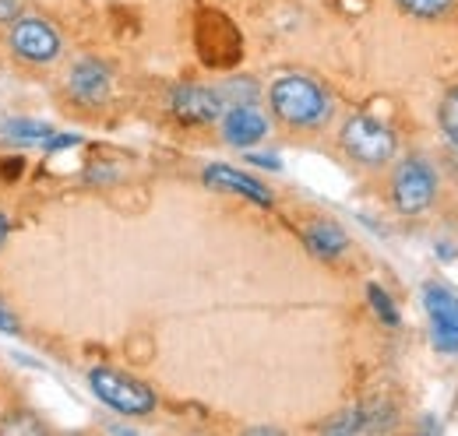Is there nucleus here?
<instances>
[{
    "mask_svg": "<svg viewBox=\"0 0 458 436\" xmlns=\"http://www.w3.org/2000/svg\"><path fill=\"white\" fill-rule=\"evenodd\" d=\"M272 109L279 120H286L293 127H314L328 116V96L310 81V78H300V74H289L279 78L268 92Z\"/></svg>",
    "mask_w": 458,
    "mask_h": 436,
    "instance_id": "1",
    "label": "nucleus"
},
{
    "mask_svg": "<svg viewBox=\"0 0 458 436\" xmlns=\"http://www.w3.org/2000/svg\"><path fill=\"white\" fill-rule=\"evenodd\" d=\"M343 148L360 165H385L395 155V134L374 116H349L343 127Z\"/></svg>",
    "mask_w": 458,
    "mask_h": 436,
    "instance_id": "2",
    "label": "nucleus"
},
{
    "mask_svg": "<svg viewBox=\"0 0 458 436\" xmlns=\"http://www.w3.org/2000/svg\"><path fill=\"white\" fill-rule=\"evenodd\" d=\"M89 383L99 401H106L120 415H148L156 408V394L134 377H123L116 370H92Z\"/></svg>",
    "mask_w": 458,
    "mask_h": 436,
    "instance_id": "3",
    "label": "nucleus"
},
{
    "mask_svg": "<svg viewBox=\"0 0 458 436\" xmlns=\"http://www.w3.org/2000/svg\"><path fill=\"white\" fill-rule=\"evenodd\" d=\"M434 190H437L434 169L423 163V159H405V163H399V169H395V205H399L405 215L423 212L434 201Z\"/></svg>",
    "mask_w": 458,
    "mask_h": 436,
    "instance_id": "4",
    "label": "nucleus"
},
{
    "mask_svg": "<svg viewBox=\"0 0 458 436\" xmlns=\"http://www.w3.org/2000/svg\"><path fill=\"white\" fill-rule=\"evenodd\" d=\"M11 50L29 63H50L60 54V36L43 18H21L11 32Z\"/></svg>",
    "mask_w": 458,
    "mask_h": 436,
    "instance_id": "5",
    "label": "nucleus"
},
{
    "mask_svg": "<svg viewBox=\"0 0 458 436\" xmlns=\"http://www.w3.org/2000/svg\"><path fill=\"white\" fill-rule=\"evenodd\" d=\"M170 106H173V113H176L180 120H187V123H212V120L223 116V99H219V92L201 88V85H180V88H173Z\"/></svg>",
    "mask_w": 458,
    "mask_h": 436,
    "instance_id": "6",
    "label": "nucleus"
},
{
    "mask_svg": "<svg viewBox=\"0 0 458 436\" xmlns=\"http://www.w3.org/2000/svg\"><path fill=\"white\" fill-rule=\"evenodd\" d=\"M268 134V120L254 106H233L223 116V138L236 148H250Z\"/></svg>",
    "mask_w": 458,
    "mask_h": 436,
    "instance_id": "7",
    "label": "nucleus"
},
{
    "mask_svg": "<svg viewBox=\"0 0 458 436\" xmlns=\"http://www.w3.org/2000/svg\"><path fill=\"white\" fill-rule=\"evenodd\" d=\"M106 92H110V71L99 60H81L71 71V96L81 106H99L106 99Z\"/></svg>",
    "mask_w": 458,
    "mask_h": 436,
    "instance_id": "8",
    "label": "nucleus"
},
{
    "mask_svg": "<svg viewBox=\"0 0 458 436\" xmlns=\"http://www.w3.org/2000/svg\"><path fill=\"white\" fill-rule=\"evenodd\" d=\"M205 183L216 187V190H233V194H240V197H250V201H258V205H265V208L272 205L268 187H261L258 180L236 172L233 165H208V169H205Z\"/></svg>",
    "mask_w": 458,
    "mask_h": 436,
    "instance_id": "9",
    "label": "nucleus"
},
{
    "mask_svg": "<svg viewBox=\"0 0 458 436\" xmlns=\"http://www.w3.org/2000/svg\"><path fill=\"white\" fill-rule=\"evenodd\" d=\"M303 239H307V247H310L318 257H339L345 250V243H349L345 232L335 222H314Z\"/></svg>",
    "mask_w": 458,
    "mask_h": 436,
    "instance_id": "10",
    "label": "nucleus"
},
{
    "mask_svg": "<svg viewBox=\"0 0 458 436\" xmlns=\"http://www.w3.org/2000/svg\"><path fill=\"white\" fill-rule=\"evenodd\" d=\"M423 303H427V314L434 317V324L458 331V299L448 292V289H441V285H427V289H423Z\"/></svg>",
    "mask_w": 458,
    "mask_h": 436,
    "instance_id": "11",
    "label": "nucleus"
},
{
    "mask_svg": "<svg viewBox=\"0 0 458 436\" xmlns=\"http://www.w3.org/2000/svg\"><path fill=\"white\" fill-rule=\"evenodd\" d=\"M50 134H54V127L39 123V120H7V123H0V138L18 141V145H47Z\"/></svg>",
    "mask_w": 458,
    "mask_h": 436,
    "instance_id": "12",
    "label": "nucleus"
},
{
    "mask_svg": "<svg viewBox=\"0 0 458 436\" xmlns=\"http://www.w3.org/2000/svg\"><path fill=\"white\" fill-rule=\"evenodd\" d=\"M219 99H223V103H233V106H254L258 85L247 81V78H229L226 85L219 88Z\"/></svg>",
    "mask_w": 458,
    "mask_h": 436,
    "instance_id": "13",
    "label": "nucleus"
},
{
    "mask_svg": "<svg viewBox=\"0 0 458 436\" xmlns=\"http://www.w3.org/2000/svg\"><path fill=\"white\" fill-rule=\"evenodd\" d=\"M367 296H370V306H374V314L385 321L388 327L399 324V310L392 306V299H388V292L381 289V285H367Z\"/></svg>",
    "mask_w": 458,
    "mask_h": 436,
    "instance_id": "14",
    "label": "nucleus"
},
{
    "mask_svg": "<svg viewBox=\"0 0 458 436\" xmlns=\"http://www.w3.org/2000/svg\"><path fill=\"white\" fill-rule=\"evenodd\" d=\"M399 4L416 18H441L455 0H399Z\"/></svg>",
    "mask_w": 458,
    "mask_h": 436,
    "instance_id": "15",
    "label": "nucleus"
},
{
    "mask_svg": "<svg viewBox=\"0 0 458 436\" xmlns=\"http://www.w3.org/2000/svg\"><path fill=\"white\" fill-rule=\"evenodd\" d=\"M441 123H445V134L458 145V88L445 99V109H441Z\"/></svg>",
    "mask_w": 458,
    "mask_h": 436,
    "instance_id": "16",
    "label": "nucleus"
},
{
    "mask_svg": "<svg viewBox=\"0 0 458 436\" xmlns=\"http://www.w3.org/2000/svg\"><path fill=\"white\" fill-rule=\"evenodd\" d=\"M434 345H437L441 352H458V331L434 324Z\"/></svg>",
    "mask_w": 458,
    "mask_h": 436,
    "instance_id": "17",
    "label": "nucleus"
},
{
    "mask_svg": "<svg viewBox=\"0 0 458 436\" xmlns=\"http://www.w3.org/2000/svg\"><path fill=\"white\" fill-rule=\"evenodd\" d=\"M71 145H81V138H78V134H50L43 148H47V152H57V148H71Z\"/></svg>",
    "mask_w": 458,
    "mask_h": 436,
    "instance_id": "18",
    "label": "nucleus"
},
{
    "mask_svg": "<svg viewBox=\"0 0 458 436\" xmlns=\"http://www.w3.org/2000/svg\"><path fill=\"white\" fill-rule=\"evenodd\" d=\"M21 331V324H18V317L7 310V303L0 299V334H18Z\"/></svg>",
    "mask_w": 458,
    "mask_h": 436,
    "instance_id": "19",
    "label": "nucleus"
},
{
    "mask_svg": "<svg viewBox=\"0 0 458 436\" xmlns=\"http://www.w3.org/2000/svg\"><path fill=\"white\" fill-rule=\"evenodd\" d=\"M36 430H43L39 423H4V433H36Z\"/></svg>",
    "mask_w": 458,
    "mask_h": 436,
    "instance_id": "20",
    "label": "nucleus"
},
{
    "mask_svg": "<svg viewBox=\"0 0 458 436\" xmlns=\"http://www.w3.org/2000/svg\"><path fill=\"white\" fill-rule=\"evenodd\" d=\"M18 7H21V0H0V21H14Z\"/></svg>",
    "mask_w": 458,
    "mask_h": 436,
    "instance_id": "21",
    "label": "nucleus"
},
{
    "mask_svg": "<svg viewBox=\"0 0 458 436\" xmlns=\"http://www.w3.org/2000/svg\"><path fill=\"white\" fill-rule=\"evenodd\" d=\"M247 159H250L254 165H265V169H279V165H283L276 155H247Z\"/></svg>",
    "mask_w": 458,
    "mask_h": 436,
    "instance_id": "22",
    "label": "nucleus"
},
{
    "mask_svg": "<svg viewBox=\"0 0 458 436\" xmlns=\"http://www.w3.org/2000/svg\"><path fill=\"white\" fill-rule=\"evenodd\" d=\"M4 239H7V218L0 212V247H4Z\"/></svg>",
    "mask_w": 458,
    "mask_h": 436,
    "instance_id": "23",
    "label": "nucleus"
}]
</instances>
